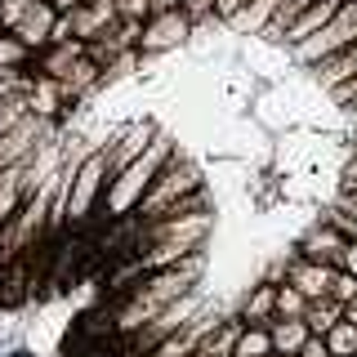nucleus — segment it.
Listing matches in <instances>:
<instances>
[{"mask_svg": "<svg viewBox=\"0 0 357 357\" xmlns=\"http://www.w3.org/2000/svg\"><path fill=\"white\" fill-rule=\"evenodd\" d=\"M89 192H94V165H89V174L81 178V188H76V210H81L85 201H89Z\"/></svg>", "mask_w": 357, "mask_h": 357, "instance_id": "f257e3e1", "label": "nucleus"}, {"mask_svg": "<svg viewBox=\"0 0 357 357\" xmlns=\"http://www.w3.org/2000/svg\"><path fill=\"white\" fill-rule=\"evenodd\" d=\"M264 349H268V340H264V335H250V340L241 344V357H259Z\"/></svg>", "mask_w": 357, "mask_h": 357, "instance_id": "f03ea898", "label": "nucleus"}, {"mask_svg": "<svg viewBox=\"0 0 357 357\" xmlns=\"http://www.w3.org/2000/svg\"><path fill=\"white\" fill-rule=\"evenodd\" d=\"M335 344H340V349H353V344H357V335H353V331H340V340H335Z\"/></svg>", "mask_w": 357, "mask_h": 357, "instance_id": "7ed1b4c3", "label": "nucleus"}, {"mask_svg": "<svg viewBox=\"0 0 357 357\" xmlns=\"http://www.w3.org/2000/svg\"><path fill=\"white\" fill-rule=\"evenodd\" d=\"M304 357H326V349H321V344H308V349H304Z\"/></svg>", "mask_w": 357, "mask_h": 357, "instance_id": "20e7f679", "label": "nucleus"}, {"mask_svg": "<svg viewBox=\"0 0 357 357\" xmlns=\"http://www.w3.org/2000/svg\"><path fill=\"white\" fill-rule=\"evenodd\" d=\"M9 357H31V353H27V349H14V353H9Z\"/></svg>", "mask_w": 357, "mask_h": 357, "instance_id": "39448f33", "label": "nucleus"}, {"mask_svg": "<svg viewBox=\"0 0 357 357\" xmlns=\"http://www.w3.org/2000/svg\"><path fill=\"white\" fill-rule=\"evenodd\" d=\"M353 321H357V308H353Z\"/></svg>", "mask_w": 357, "mask_h": 357, "instance_id": "423d86ee", "label": "nucleus"}]
</instances>
